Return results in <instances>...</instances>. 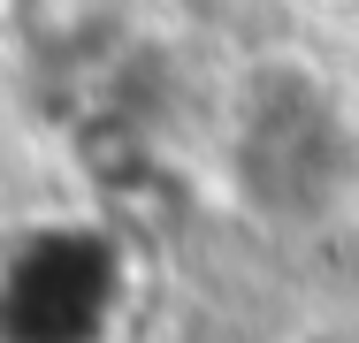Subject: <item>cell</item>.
Segmentation results:
<instances>
[{
	"label": "cell",
	"mask_w": 359,
	"mask_h": 343,
	"mask_svg": "<svg viewBox=\"0 0 359 343\" xmlns=\"http://www.w3.org/2000/svg\"><path fill=\"white\" fill-rule=\"evenodd\" d=\"M306 8H321V15H352L359 0H306Z\"/></svg>",
	"instance_id": "2"
},
{
	"label": "cell",
	"mask_w": 359,
	"mask_h": 343,
	"mask_svg": "<svg viewBox=\"0 0 359 343\" xmlns=\"http://www.w3.org/2000/svg\"><path fill=\"white\" fill-rule=\"evenodd\" d=\"M283 343H359V321L352 313H313V321H298Z\"/></svg>",
	"instance_id": "1"
}]
</instances>
